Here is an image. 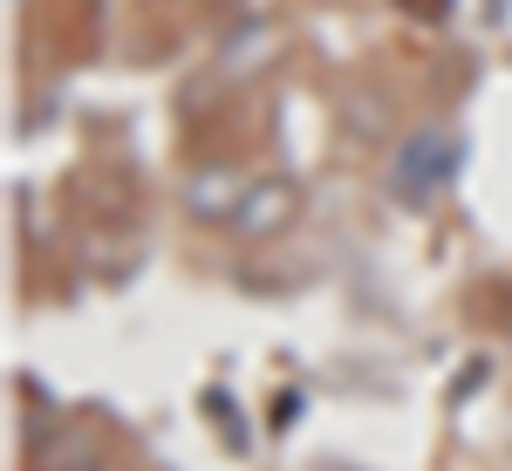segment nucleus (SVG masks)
<instances>
[{
	"mask_svg": "<svg viewBox=\"0 0 512 471\" xmlns=\"http://www.w3.org/2000/svg\"><path fill=\"white\" fill-rule=\"evenodd\" d=\"M444 171H451V144H444V137H417V144H410V157L396 164V192L424 198Z\"/></svg>",
	"mask_w": 512,
	"mask_h": 471,
	"instance_id": "1",
	"label": "nucleus"
},
{
	"mask_svg": "<svg viewBox=\"0 0 512 471\" xmlns=\"http://www.w3.org/2000/svg\"><path fill=\"white\" fill-rule=\"evenodd\" d=\"M287 205H294L287 185H260V192L239 198V226H246V233H274L280 219H287Z\"/></svg>",
	"mask_w": 512,
	"mask_h": 471,
	"instance_id": "2",
	"label": "nucleus"
}]
</instances>
